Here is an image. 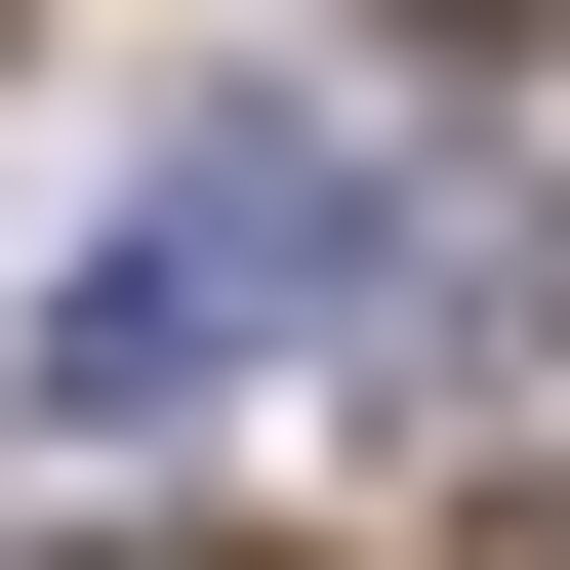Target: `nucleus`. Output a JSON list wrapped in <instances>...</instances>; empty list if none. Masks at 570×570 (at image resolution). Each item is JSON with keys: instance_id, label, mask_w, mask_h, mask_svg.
Masks as SVG:
<instances>
[{"instance_id": "obj_2", "label": "nucleus", "mask_w": 570, "mask_h": 570, "mask_svg": "<svg viewBox=\"0 0 570 570\" xmlns=\"http://www.w3.org/2000/svg\"><path fill=\"white\" fill-rule=\"evenodd\" d=\"M82 570H204V530H82Z\"/></svg>"}, {"instance_id": "obj_1", "label": "nucleus", "mask_w": 570, "mask_h": 570, "mask_svg": "<svg viewBox=\"0 0 570 570\" xmlns=\"http://www.w3.org/2000/svg\"><path fill=\"white\" fill-rule=\"evenodd\" d=\"M326 245H367V164H326V122H204V164L122 204L82 285H41V407H204V367H245V326H285Z\"/></svg>"}]
</instances>
